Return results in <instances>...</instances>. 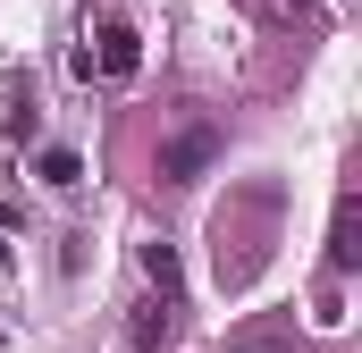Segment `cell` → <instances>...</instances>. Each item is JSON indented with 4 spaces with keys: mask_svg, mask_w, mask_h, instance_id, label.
<instances>
[{
    "mask_svg": "<svg viewBox=\"0 0 362 353\" xmlns=\"http://www.w3.org/2000/svg\"><path fill=\"white\" fill-rule=\"evenodd\" d=\"M228 353H286V337H245V345H228Z\"/></svg>",
    "mask_w": 362,
    "mask_h": 353,
    "instance_id": "cell-4",
    "label": "cell"
},
{
    "mask_svg": "<svg viewBox=\"0 0 362 353\" xmlns=\"http://www.w3.org/2000/svg\"><path fill=\"white\" fill-rule=\"evenodd\" d=\"M211 160H219V126H177V135L160 143V176H169V185H194Z\"/></svg>",
    "mask_w": 362,
    "mask_h": 353,
    "instance_id": "cell-1",
    "label": "cell"
},
{
    "mask_svg": "<svg viewBox=\"0 0 362 353\" xmlns=\"http://www.w3.org/2000/svg\"><path fill=\"white\" fill-rule=\"evenodd\" d=\"M42 176H51V185H76L85 160H76V152H42Z\"/></svg>",
    "mask_w": 362,
    "mask_h": 353,
    "instance_id": "cell-3",
    "label": "cell"
},
{
    "mask_svg": "<svg viewBox=\"0 0 362 353\" xmlns=\"http://www.w3.org/2000/svg\"><path fill=\"white\" fill-rule=\"evenodd\" d=\"M135 59H144V51H135V25L110 17V25H101V76H135Z\"/></svg>",
    "mask_w": 362,
    "mask_h": 353,
    "instance_id": "cell-2",
    "label": "cell"
}]
</instances>
